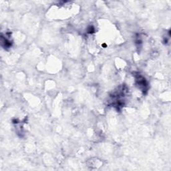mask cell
I'll return each instance as SVG.
<instances>
[{"label": "cell", "mask_w": 171, "mask_h": 171, "mask_svg": "<svg viewBox=\"0 0 171 171\" xmlns=\"http://www.w3.org/2000/svg\"><path fill=\"white\" fill-rule=\"evenodd\" d=\"M136 82H137V85L140 87V88H143L144 92L146 91V88L147 87L148 84H147L146 80H145V78H144L142 76L138 75V77L136 78Z\"/></svg>", "instance_id": "6da1fadb"}]
</instances>
